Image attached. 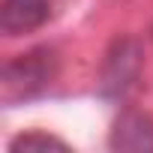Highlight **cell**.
Returning a JSON list of instances; mask_svg holds the SVG:
<instances>
[{"label": "cell", "mask_w": 153, "mask_h": 153, "mask_svg": "<svg viewBox=\"0 0 153 153\" xmlns=\"http://www.w3.org/2000/svg\"><path fill=\"white\" fill-rule=\"evenodd\" d=\"M57 75V54L51 48H33L27 54H18L3 66V99L18 102L39 96Z\"/></svg>", "instance_id": "obj_1"}, {"label": "cell", "mask_w": 153, "mask_h": 153, "mask_svg": "<svg viewBox=\"0 0 153 153\" xmlns=\"http://www.w3.org/2000/svg\"><path fill=\"white\" fill-rule=\"evenodd\" d=\"M24 150H69V144L54 135H45V132H24V135L12 138L9 153H24Z\"/></svg>", "instance_id": "obj_4"}, {"label": "cell", "mask_w": 153, "mask_h": 153, "mask_svg": "<svg viewBox=\"0 0 153 153\" xmlns=\"http://www.w3.org/2000/svg\"><path fill=\"white\" fill-rule=\"evenodd\" d=\"M51 15V0H3L0 27L6 36H24L39 30Z\"/></svg>", "instance_id": "obj_2"}, {"label": "cell", "mask_w": 153, "mask_h": 153, "mask_svg": "<svg viewBox=\"0 0 153 153\" xmlns=\"http://www.w3.org/2000/svg\"><path fill=\"white\" fill-rule=\"evenodd\" d=\"M111 147L114 150H135V153L153 150V120L138 114V111H126L114 123Z\"/></svg>", "instance_id": "obj_3"}]
</instances>
